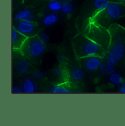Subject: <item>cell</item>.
I'll use <instances>...</instances> for the list:
<instances>
[{
	"instance_id": "31",
	"label": "cell",
	"mask_w": 125,
	"mask_h": 126,
	"mask_svg": "<svg viewBox=\"0 0 125 126\" xmlns=\"http://www.w3.org/2000/svg\"><path fill=\"white\" fill-rule=\"evenodd\" d=\"M59 1H63V2H64V1H68L69 0H59Z\"/></svg>"
},
{
	"instance_id": "7",
	"label": "cell",
	"mask_w": 125,
	"mask_h": 126,
	"mask_svg": "<svg viewBox=\"0 0 125 126\" xmlns=\"http://www.w3.org/2000/svg\"><path fill=\"white\" fill-rule=\"evenodd\" d=\"M111 37V45L125 43V28L122 26L113 24L108 28Z\"/></svg>"
},
{
	"instance_id": "3",
	"label": "cell",
	"mask_w": 125,
	"mask_h": 126,
	"mask_svg": "<svg viewBox=\"0 0 125 126\" xmlns=\"http://www.w3.org/2000/svg\"><path fill=\"white\" fill-rule=\"evenodd\" d=\"M20 51L25 58L31 63H37L41 60L46 51V46L38 35L28 37Z\"/></svg>"
},
{
	"instance_id": "17",
	"label": "cell",
	"mask_w": 125,
	"mask_h": 126,
	"mask_svg": "<svg viewBox=\"0 0 125 126\" xmlns=\"http://www.w3.org/2000/svg\"><path fill=\"white\" fill-rule=\"evenodd\" d=\"M48 8L53 13H57L61 11L62 9V1L59 0H50L48 2Z\"/></svg>"
},
{
	"instance_id": "13",
	"label": "cell",
	"mask_w": 125,
	"mask_h": 126,
	"mask_svg": "<svg viewBox=\"0 0 125 126\" xmlns=\"http://www.w3.org/2000/svg\"><path fill=\"white\" fill-rule=\"evenodd\" d=\"M59 21V17L56 13H49L45 15L42 20V24L45 27H50L56 24Z\"/></svg>"
},
{
	"instance_id": "27",
	"label": "cell",
	"mask_w": 125,
	"mask_h": 126,
	"mask_svg": "<svg viewBox=\"0 0 125 126\" xmlns=\"http://www.w3.org/2000/svg\"><path fill=\"white\" fill-rule=\"evenodd\" d=\"M119 93L125 94V82H124L120 87H119Z\"/></svg>"
},
{
	"instance_id": "20",
	"label": "cell",
	"mask_w": 125,
	"mask_h": 126,
	"mask_svg": "<svg viewBox=\"0 0 125 126\" xmlns=\"http://www.w3.org/2000/svg\"><path fill=\"white\" fill-rule=\"evenodd\" d=\"M52 73L55 78L57 79H64L65 78L66 72L65 69H64L61 67H56L52 70Z\"/></svg>"
},
{
	"instance_id": "9",
	"label": "cell",
	"mask_w": 125,
	"mask_h": 126,
	"mask_svg": "<svg viewBox=\"0 0 125 126\" xmlns=\"http://www.w3.org/2000/svg\"><path fill=\"white\" fill-rule=\"evenodd\" d=\"M28 37L21 33L15 28L12 30V42H13V50H19L25 43Z\"/></svg>"
},
{
	"instance_id": "24",
	"label": "cell",
	"mask_w": 125,
	"mask_h": 126,
	"mask_svg": "<svg viewBox=\"0 0 125 126\" xmlns=\"http://www.w3.org/2000/svg\"><path fill=\"white\" fill-rule=\"evenodd\" d=\"M116 65L115 64H112V65L107 66V73L109 75L116 73Z\"/></svg>"
},
{
	"instance_id": "18",
	"label": "cell",
	"mask_w": 125,
	"mask_h": 126,
	"mask_svg": "<svg viewBox=\"0 0 125 126\" xmlns=\"http://www.w3.org/2000/svg\"><path fill=\"white\" fill-rule=\"evenodd\" d=\"M31 13H32L29 9H22L20 10L15 15V20L16 21H23Z\"/></svg>"
},
{
	"instance_id": "16",
	"label": "cell",
	"mask_w": 125,
	"mask_h": 126,
	"mask_svg": "<svg viewBox=\"0 0 125 126\" xmlns=\"http://www.w3.org/2000/svg\"><path fill=\"white\" fill-rule=\"evenodd\" d=\"M108 80L111 83L115 84L116 87H120L124 83V78L117 73L110 74Z\"/></svg>"
},
{
	"instance_id": "30",
	"label": "cell",
	"mask_w": 125,
	"mask_h": 126,
	"mask_svg": "<svg viewBox=\"0 0 125 126\" xmlns=\"http://www.w3.org/2000/svg\"><path fill=\"white\" fill-rule=\"evenodd\" d=\"M75 93H83V92L81 91V90H76Z\"/></svg>"
},
{
	"instance_id": "22",
	"label": "cell",
	"mask_w": 125,
	"mask_h": 126,
	"mask_svg": "<svg viewBox=\"0 0 125 126\" xmlns=\"http://www.w3.org/2000/svg\"><path fill=\"white\" fill-rule=\"evenodd\" d=\"M39 37H40V38L41 39V40H42V42H44L45 43H48V42L50 41V39H51L49 34H47V33H45V32H42Z\"/></svg>"
},
{
	"instance_id": "8",
	"label": "cell",
	"mask_w": 125,
	"mask_h": 126,
	"mask_svg": "<svg viewBox=\"0 0 125 126\" xmlns=\"http://www.w3.org/2000/svg\"><path fill=\"white\" fill-rule=\"evenodd\" d=\"M102 58L99 56H89L79 60L81 67L89 71H96L102 63Z\"/></svg>"
},
{
	"instance_id": "26",
	"label": "cell",
	"mask_w": 125,
	"mask_h": 126,
	"mask_svg": "<svg viewBox=\"0 0 125 126\" xmlns=\"http://www.w3.org/2000/svg\"><path fill=\"white\" fill-rule=\"evenodd\" d=\"M34 15L33 13H31L24 21H29V22H31V23H34Z\"/></svg>"
},
{
	"instance_id": "14",
	"label": "cell",
	"mask_w": 125,
	"mask_h": 126,
	"mask_svg": "<svg viewBox=\"0 0 125 126\" xmlns=\"http://www.w3.org/2000/svg\"><path fill=\"white\" fill-rule=\"evenodd\" d=\"M50 93H54V94H70L72 93V90L65 86H63L61 84H57V85L53 86L50 89Z\"/></svg>"
},
{
	"instance_id": "15",
	"label": "cell",
	"mask_w": 125,
	"mask_h": 126,
	"mask_svg": "<svg viewBox=\"0 0 125 126\" xmlns=\"http://www.w3.org/2000/svg\"><path fill=\"white\" fill-rule=\"evenodd\" d=\"M71 77L75 81H81L85 77V72L81 68H75L71 72Z\"/></svg>"
},
{
	"instance_id": "29",
	"label": "cell",
	"mask_w": 125,
	"mask_h": 126,
	"mask_svg": "<svg viewBox=\"0 0 125 126\" xmlns=\"http://www.w3.org/2000/svg\"><path fill=\"white\" fill-rule=\"evenodd\" d=\"M118 1H120V2H122V3H123V4H125V0H117Z\"/></svg>"
},
{
	"instance_id": "10",
	"label": "cell",
	"mask_w": 125,
	"mask_h": 126,
	"mask_svg": "<svg viewBox=\"0 0 125 126\" xmlns=\"http://www.w3.org/2000/svg\"><path fill=\"white\" fill-rule=\"evenodd\" d=\"M30 63L25 59H21L18 60L14 64V70L18 74H26L30 70Z\"/></svg>"
},
{
	"instance_id": "12",
	"label": "cell",
	"mask_w": 125,
	"mask_h": 126,
	"mask_svg": "<svg viewBox=\"0 0 125 126\" xmlns=\"http://www.w3.org/2000/svg\"><path fill=\"white\" fill-rule=\"evenodd\" d=\"M111 1H111V0H92V7L94 10L93 15L106 9Z\"/></svg>"
},
{
	"instance_id": "23",
	"label": "cell",
	"mask_w": 125,
	"mask_h": 126,
	"mask_svg": "<svg viewBox=\"0 0 125 126\" xmlns=\"http://www.w3.org/2000/svg\"><path fill=\"white\" fill-rule=\"evenodd\" d=\"M12 93L13 94H21V93H24V91L22 86H16L13 87Z\"/></svg>"
},
{
	"instance_id": "21",
	"label": "cell",
	"mask_w": 125,
	"mask_h": 126,
	"mask_svg": "<svg viewBox=\"0 0 125 126\" xmlns=\"http://www.w3.org/2000/svg\"><path fill=\"white\" fill-rule=\"evenodd\" d=\"M48 73V72H47V71H36L33 73V78L35 79H39L44 77Z\"/></svg>"
},
{
	"instance_id": "2",
	"label": "cell",
	"mask_w": 125,
	"mask_h": 126,
	"mask_svg": "<svg viewBox=\"0 0 125 126\" xmlns=\"http://www.w3.org/2000/svg\"><path fill=\"white\" fill-rule=\"evenodd\" d=\"M125 16V4L117 1H111L104 10L93 15L92 20L107 29L111 25V23L116 19Z\"/></svg>"
},
{
	"instance_id": "1",
	"label": "cell",
	"mask_w": 125,
	"mask_h": 126,
	"mask_svg": "<svg viewBox=\"0 0 125 126\" xmlns=\"http://www.w3.org/2000/svg\"><path fill=\"white\" fill-rule=\"evenodd\" d=\"M72 47L78 60L89 56L104 57L107 51L99 44L89 38L83 32L75 34L72 40Z\"/></svg>"
},
{
	"instance_id": "28",
	"label": "cell",
	"mask_w": 125,
	"mask_h": 126,
	"mask_svg": "<svg viewBox=\"0 0 125 126\" xmlns=\"http://www.w3.org/2000/svg\"><path fill=\"white\" fill-rule=\"evenodd\" d=\"M56 57H57V60H58V61H59V62H60L61 63H65V59L63 57L62 55H61V54H58Z\"/></svg>"
},
{
	"instance_id": "6",
	"label": "cell",
	"mask_w": 125,
	"mask_h": 126,
	"mask_svg": "<svg viewBox=\"0 0 125 126\" xmlns=\"http://www.w3.org/2000/svg\"><path fill=\"white\" fill-rule=\"evenodd\" d=\"M125 46L124 43L112 44L107 51V60L116 64L125 56Z\"/></svg>"
},
{
	"instance_id": "4",
	"label": "cell",
	"mask_w": 125,
	"mask_h": 126,
	"mask_svg": "<svg viewBox=\"0 0 125 126\" xmlns=\"http://www.w3.org/2000/svg\"><path fill=\"white\" fill-rule=\"evenodd\" d=\"M83 33L91 40L101 46L106 51L111 46V37L108 29L97 24L90 19L85 27Z\"/></svg>"
},
{
	"instance_id": "32",
	"label": "cell",
	"mask_w": 125,
	"mask_h": 126,
	"mask_svg": "<svg viewBox=\"0 0 125 126\" xmlns=\"http://www.w3.org/2000/svg\"><path fill=\"white\" fill-rule=\"evenodd\" d=\"M15 1H16V0H13V2H15Z\"/></svg>"
},
{
	"instance_id": "25",
	"label": "cell",
	"mask_w": 125,
	"mask_h": 126,
	"mask_svg": "<svg viewBox=\"0 0 125 126\" xmlns=\"http://www.w3.org/2000/svg\"><path fill=\"white\" fill-rule=\"evenodd\" d=\"M98 70H99V73H101V74L105 73L107 72V65H106V63H102V64H100V66H99Z\"/></svg>"
},
{
	"instance_id": "11",
	"label": "cell",
	"mask_w": 125,
	"mask_h": 126,
	"mask_svg": "<svg viewBox=\"0 0 125 126\" xmlns=\"http://www.w3.org/2000/svg\"><path fill=\"white\" fill-rule=\"evenodd\" d=\"M21 86L24 89V93L31 94V93H34L37 91L36 84L31 78H26L24 80Z\"/></svg>"
},
{
	"instance_id": "19",
	"label": "cell",
	"mask_w": 125,
	"mask_h": 126,
	"mask_svg": "<svg viewBox=\"0 0 125 126\" xmlns=\"http://www.w3.org/2000/svg\"><path fill=\"white\" fill-rule=\"evenodd\" d=\"M73 10H74V6L70 1H64V3H62L61 12L64 15H66V16L69 15L73 12Z\"/></svg>"
},
{
	"instance_id": "5",
	"label": "cell",
	"mask_w": 125,
	"mask_h": 126,
	"mask_svg": "<svg viewBox=\"0 0 125 126\" xmlns=\"http://www.w3.org/2000/svg\"><path fill=\"white\" fill-rule=\"evenodd\" d=\"M13 28H15L27 37H31L37 35L39 27L35 23H31L26 21H18L13 24Z\"/></svg>"
},
{
	"instance_id": "33",
	"label": "cell",
	"mask_w": 125,
	"mask_h": 126,
	"mask_svg": "<svg viewBox=\"0 0 125 126\" xmlns=\"http://www.w3.org/2000/svg\"></svg>"
}]
</instances>
